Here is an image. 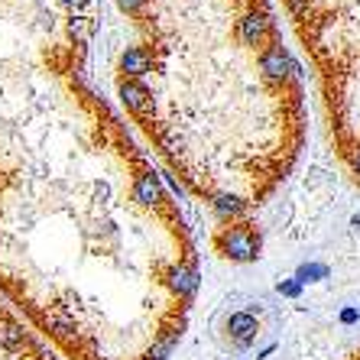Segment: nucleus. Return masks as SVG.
I'll list each match as a JSON object with an SVG mask.
<instances>
[{
  "mask_svg": "<svg viewBox=\"0 0 360 360\" xmlns=\"http://www.w3.org/2000/svg\"><path fill=\"white\" fill-rule=\"evenodd\" d=\"M198 276L172 192L82 82L0 185V299L65 360H166Z\"/></svg>",
  "mask_w": 360,
  "mask_h": 360,
  "instance_id": "obj_1",
  "label": "nucleus"
},
{
  "mask_svg": "<svg viewBox=\"0 0 360 360\" xmlns=\"http://www.w3.org/2000/svg\"><path fill=\"white\" fill-rule=\"evenodd\" d=\"M136 39L114 68L120 108L218 224L250 221L309 134L302 68L273 0H117Z\"/></svg>",
  "mask_w": 360,
  "mask_h": 360,
  "instance_id": "obj_2",
  "label": "nucleus"
},
{
  "mask_svg": "<svg viewBox=\"0 0 360 360\" xmlns=\"http://www.w3.org/2000/svg\"><path fill=\"white\" fill-rule=\"evenodd\" d=\"M94 0H0V185L36 127L84 82Z\"/></svg>",
  "mask_w": 360,
  "mask_h": 360,
  "instance_id": "obj_3",
  "label": "nucleus"
},
{
  "mask_svg": "<svg viewBox=\"0 0 360 360\" xmlns=\"http://www.w3.org/2000/svg\"><path fill=\"white\" fill-rule=\"evenodd\" d=\"M315 68L328 140L360 188V0H283Z\"/></svg>",
  "mask_w": 360,
  "mask_h": 360,
  "instance_id": "obj_4",
  "label": "nucleus"
},
{
  "mask_svg": "<svg viewBox=\"0 0 360 360\" xmlns=\"http://www.w3.org/2000/svg\"><path fill=\"white\" fill-rule=\"evenodd\" d=\"M0 360H59L42 344V338L20 319L17 311L0 305Z\"/></svg>",
  "mask_w": 360,
  "mask_h": 360,
  "instance_id": "obj_5",
  "label": "nucleus"
},
{
  "mask_svg": "<svg viewBox=\"0 0 360 360\" xmlns=\"http://www.w3.org/2000/svg\"><path fill=\"white\" fill-rule=\"evenodd\" d=\"M214 250L224 260L234 263H250L260 257V231L253 221H237V224H218L214 231Z\"/></svg>",
  "mask_w": 360,
  "mask_h": 360,
  "instance_id": "obj_6",
  "label": "nucleus"
},
{
  "mask_svg": "<svg viewBox=\"0 0 360 360\" xmlns=\"http://www.w3.org/2000/svg\"><path fill=\"white\" fill-rule=\"evenodd\" d=\"M344 360H360V347H354V351L347 354V357H344Z\"/></svg>",
  "mask_w": 360,
  "mask_h": 360,
  "instance_id": "obj_7",
  "label": "nucleus"
}]
</instances>
